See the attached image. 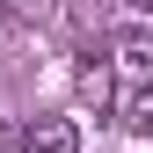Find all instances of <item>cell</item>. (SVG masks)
Here are the masks:
<instances>
[{
    "label": "cell",
    "instance_id": "6da1fadb",
    "mask_svg": "<svg viewBox=\"0 0 153 153\" xmlns=\"http://www.w3.org/2000/svg\"><path fill=\"white\" fill-rule=\"evenodd\" d=\"M109 73L124 88H153V29H124L109 44Z\"/></svg>",
    "mask_w": 153,
    "mask_h": 153
},
{
    "label": "cell",
    "instance_id": "7a4b0ae2",
    "mask_svg": "<svg viewBox=\"0 0 153 153\" xmlns=\"http://www.w3.org/2000/svg\"><path fill=\"white\" fill-rule=\"evenodd\" d=\"M22 153H80V124L73 117H29L22 124Z\"/></svg>",
    "mask_w": 153,
    "mask_h": 153
},
{
    "label": "cell",
    "instance_id": "3957f363",
    "mask_svg": "<svg viewBox=\"0 0 153 153\" xmlns=\"http://www.w3.org/2000/svg\"><path fill=\"white\" fill-rule=\"evenodd\" d=\"M73 95H80L95 117H109V109H117V73H109V59H88L73 73Z\"/></svg>",
    "mask_w": 153,
    "mask_h": 153
},
{
    "label": "cell",
    "instance_id": "277c9868",
    "mask_svg": "<svg viewBox=\"0 0 153 153\" xmlns=\"http://www.w3.org/2000/svg\"><path fill=\"white\" fill-rule=\"evenodd\" d=\"M124 124L139 131V139H153V88H131V102H124Z\"/></svg>",
    "mask_w": 153,
    "mask_h": 153
},
{
    "label": "cell",
    "instance_id": "5b68a950",
    "mask_svg": "<svg viewBox=\"0 0 153 153\" xmlns=\"http://www.w3.org/2000/svg\"><path fill=\"white\" fill-rule=\"evenodd\" d=\"M109 7H117V0H66V22H73V29H88V22H102Z\"/></svg>",
    "mask_w": 153,
    "mask_h": 153
},
{
    "label": "cell",
    "instance_id": "8992f818",
    "mask_svg": "<svg viewBox=\"0 0 153 153\" xmlns=\"http://www.w3.org/2000/svg\"><path fill=\"white\" fill-rule=\"evenodd\" d=\"M117 7H124V15H153V0H117Z\"/></svg>",
    "mask_w": 153,
    "mask_h": 153
}]
</instances>
